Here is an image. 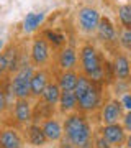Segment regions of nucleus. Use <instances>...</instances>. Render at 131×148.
I'll return each mask as SVG.
<instances>
[{
	"mask_svg": "<svg viewBox=\"0 0 131 148\" xmlns=\"http://www.w3.org/2000/svg\"><path fill=\"white\" fill-rule=\"evenodd\" d=\"M62 123L64 137L72 143L74 148H94L97 133L94 132V125H92L89 115L75 110L66 115Z\"/></svg>",
	"mask_w": 131,
	"mask_h": 148,
	"instance_id": "1",
	"label": "nucleus"
},
{
	"mask_svg": "<svg viewBox=\"0 0 131 148\" xmlns=\"http://www.w3.org/2000/svg\"><path fill=\"white\" fill-rule=\"evenodd\" d=\"M105 54L95 46L92 41H84L79 46V69L80 74H85L87 77L105 86Z\"/></svg>",
	"mask_w": 131,
	"mask_h": 148,
	"instance_id": "2",
	"label": "nucleus"
},
{
	"mask_svg": "<svg viewBox=\"0 0 131 148\" xmlns=\"http://www.w3.org/2000/svg\"><path fill=\"white\" fill-rule=\"evenodd\" d=\"M35 69L36 68L30 61H26L15 74L8 76L15 99H31V77L35 74Z\"/></svg>",
	"mask_w": 131,
	"mask_h": 148,
	"instance_id": "3",
	"label": "nucleus"
},
{
	"mask_svg": "<svg viewBox=\"0 0 131 148\" xmlns=\"http://www.w3.org/2000/svg\"><path fill=\"white\" fill-rule=\"evenodd\" d=\"M77 101H79V106H77L79 112H82L85 115H94V114H97L105 102L103 86L94 82L89 87L87 92H84L80 97H77Z\"/></svg>",
	"mask_w": 131,
	"mask_h": 148,
	"instance_id": "4",
	"label": "nucleus"
},
{
	"mask_svg": "<svg viewBox=\"0 0 131 148\" xmlns=\"http://www.w3.org/2000/svg\"><path fill=\"white\" fill-rule=\"evenodd\" d=\"M100 18H102V13H100L98 8H95V7H92V5L79 7L77 13H75V25H77V30L80 33L87 35V36H92V35H95L97 28H98Z\"/></svg>",
	"mask_w": 131,
	"mask_h": 148,
	"instance_id": "5",
	"label": "nucleus"
},
{
	"mask_svg": "<svg viewBox=\"0 0 131 148\" xmlns=\"http://www.w3.org/2000/svg\"><path fill=\"white\" fill-rule=\"evenodd\" d=\"M30 63L35 68H46L52 58V46L49 45L46 38L39 35L35 36L30 43V51H28Z\"/></svg>",
	"mask_w": 131,
	"mask_h": 148,
	"instance_id": "6",
	"label": "nucleus"
},
{
	"mask_svg": "<svg viewBox=\"0 0 131 148\" xmlns=\"http://www.w3.org/2000/svg\"><path fill=\"white\" fill-rule=\"evenodd\" d=\"M118 35H120V27H116V23L111 20L110 16L102 15L98 28L95 32L97 41L105 45L107 48L118 46Z\"/></svg>",
	"mask_w": 131,
	"mask_h": 148,
	"instance_id": "7",
	"label": "nucleus"
},
{
	"mask_svg": "<svg viewBox=\"0 0 131 148\" xmlns=\"http://www.w3.org/2000/svg\"><path fill=\"white\" fill-rule=\"evenodd\" d=\"M125 110L120 104L118 97H110L103 102V106L100 107L98 110V119H100V125H108V123H118L121 122Z\"/></svg>",
	"mask_w": 131,
	"mask_h": 148,
	"instance_id": "8",
	"label": "nucleus"
},
{
	"mask_svg": "<svg viewBox=\"0 0 131 148\" xmlns=\"http://www.w3.org/2000/svg\"><path fill=\"white\" fill-rule=\"evenodd\" d=\"M33 107L35 104L31 102V99H16L12 104V119L18 127H26L33 122Z\"/></svg>",
	"mask_w": 131,
	"mask_h": 148,
	"instance_id": "9",
	"label": "nucleus"
},
{
	"mask_svg": "<svg viewBox=\"0 0 131 148\" xmlns=\"http://www.w3.org/2000/svg\"><path fill=\"white\" fill-rule=\"evenodd\" d=\"M97 133L102 138H105L108 145H111V147H115V148L125 147V140H126V135H128L125 127L121 125V122H118V123H108V125H100Z\"/></svg>",
	"mask_w": 131,
	"mask_h": 148,
	"instance_id": "10",
	"label": "nucleus"
},
{
	"mask_svg": "<svg viewBox=\"0 0 131 148\" xmlns=\"http://www.w3.org/2000/svg\"><path fill=\"white\" fill-rule=\"evenodd\" d=\"M56 66L59 71L79 68V48L75 45H64L56 53Z\"/></svg>",
	"mask_w": 131,
	"mask_h": 148,
	"instance_id": "11",
	"label": "nucleus"
},
{
	"mask_svg": "<svg viewBox=\"0 0 131 148\" xmlns=\"http://www.w3.org/2000/svg\"><path fill=\"white\" fill-rule=\"evenodd\" d=\"M111 69L115 79L120 81H131V58L125 51H115L111 58Z\"/></svg>",
	"mask_w": 131,
	"mask_h": 148,
	"instance_id": "12",
	"label": "nucleus"
},
{
	"mask_svg": "<svg viewBox=\"0 0 131 148\" xmlns=\"http://www.w3.org/2000/svg\"><path fill=\"white\" fill-rule=\"evenodd\" d=\"M25 135L18 127L0 128V148H25Z\"/></svg>",
	"mask_w": 131,
	"mask_h": 148,
	"instance_id": "13",
	"label": "nucleus"
},
{
	"mask_svg": "<svg viewBox=\"0 0 131 148\" xmlns=\"http://www.w3.org/2000/svg\"><path fill=\"white\" fill-rule=\"evenodd\" d=\"M39 123H41V128L49 143H59V140L64 137V123L59 117L51 115Z\"/></svg>",
	"mask_w": 131,
	"mask_h": 148,
	"instance_id": "14",
	"label": "nucleus"
},
{
	"mask_svg": "<svg viewBox=\"0 0 131 148\" xmlns=\"http://www.w3.org/2000/svg\"><path fill=\"white\" fill-rule=\"evenodd\" d=\"M51 73L48 71L46 68H36L35 69V74L31 77V99L38 101L41 99L44 89L48 87V84L51 82Z\"/></svg>",
	"mask_w": 131,
	"mask_h": 148,
	"instance_id": "15",
	"label": "nucleus"
},
{
	"mask_svg": "<svg viewBox=\"0 0 131 148\" xmlns=\"http://www.w3.org/2000/svg\"><path fill=\"white\" fill-rule=\"evenodd\" d=\"M23 135H25V142L33 148H44L49 143L41 128V123H38V122L28 123L25 127V133Z\"/></svg>",
	"mask_w": 131,
	"mask_h": 148,
	"instance_id": "16",
	"label": "nucleus"
},
{
	"mask_svg": "<svg viewBox=\"0 0 131 148\" xmlns=\"http://www.w3.org/2000/svg\"><path fill=\"white\" fill-rule=\"evenodd\" d=\"M44 21H46L44 12H30V13H26L23 21H21V32L25 35H33L44 25Z\"/></svg>",
	"mask_w": 131,
	"mask_h": 148,
	"instance_id": "17",
	"label": "nucleus"
},
{
	"mask_svg": "<svg viewBox=\"0 0 131 148\" xmlns=\"http://www.w3.org/2000/svg\"><path fill=\"white\" fill-rule=\"evenodd\" d=\"M77 106H79V101L74 90H62L61 92V99H59V104H58V112L61 115L66 117L69 114L75 112Z\"/></svg>",
	"mask_w": 131,
	"mask_h": 148,
	"instance_id": "18",
	"label": "nucleus"
},
{
	"mask_svg": "<svg viewBox=\"0 0 131 148\" xmlns=\"http://www.w3.org/2000/svg\"><path fill=\"white\" fill-rule=\"evenodd\" d=\"M79 71L77 69H69V71H58L54 79L59 84L61 90H74L75 89V84L79 81Z\"/></svg>",
	"mask_w": 131,
	"mask_h": 148,
	"instance_id": "19",
	"label": "nucleus"
},
{
	"mask_svg": "<svg viewBox=\"0 0 131 148\" xmlns=\"http://www.w3.org/2000/svg\"><path fill=\"white\" fill-rule=\"evenodd\" d=\"M116 25L123 30H131V0L116 5Z\"/></svg>",
	"mask_w": 131,
	"mask_h": 148,
	"instance_id": "20",
	"label": "nucleus"
},
{
	"mask_svg": "<svg viewBox=\"0 0 131 148\" xmlns=\"http://www.w3.org/2000/svg\"><path fill=\"white\" fill-rule=\"evenodd\" d=\"M61 87H59V84L56 82V79H51V82L48 84V87L44 89V92H43L41 95V101L46 102L48 106L54 107V109H58V104H59V99H61Z\"/></svg>",
	"mask_w": 131,
	"mask_h": 148,
	"instance_id": "21",
	"label": "nucleus"
},
{
	"mask_svg": "<svg viewBox=\"0 0 131 148\" xmlns=\"http://www.w3.org/2000/svg\"><path fill=\"white\" fill-rule=\"evenodd\" d=\"M43 36L49 41V45L52 46V49H54V48H56V49H59V48H62L64 45H67L66 35L56 32V30H46V32L43 33Z\"/></svg>",
	"mask_w": 131,
	"mask_h": 148,
	"instance_id": "22",
	"label": "nucleus"
},
{
	"mask_svg": "<svg viewBox=\"0 0 131 148\" xmlns=\"http://www.w3.org/2000/svg\"><path fill=\"white\" fill-rule=\"evenodd\" d=\"M111 87V92L115 97H120L123 95L125 92H130L131 90V81H120V79H115L113 82L110 84Z\"/></svg>",
	"mask_w": 131,
	"mask_h": 148,
	"instance_id": "23",
	"label": "nucleus"
},
{
	"mask_svg": "<svg viewBox=\"0 0 131 148\" xmlns=\"http://www.w3.org/2000/svg\"><path fill=\"white\" fill-rule=\"evenodd\" d=\"M118 46H120L125 53H131V30H123V28H120Z\"/></svg>",
	"mask_w": 131,
	"mask_h": 148,
	"instance_id": "24",
	"label": "nucleus"
},
{
	"mask_svg": "<svg viewBox=\"0 0 131 148\" xmlns=\"http://www.w3.org/2000/svg\"><path fill=\"white\" fill-rule=\"evenodd\" d=\"M7 109H10V104H8V99L5 95V89H3V86L0 82V119L5 115Z\"/></svg>",
	"mask_w": 131,
	"mask_h": 148,
	"instance_id": "25",
	"label": "nucleus"
},
{
	"mask_svg": "<svg viewBox=\"0 0 131 148\" xmlns=\"http://www.w3.org/2000/svg\"><path fill=\"white\" fill-rule=\"evenodd\" d=\"M8 77V59H7V54L2 51L0 53V79H5Z\"/></svg>",
	"mask_w": 131,
	"mask_h": 148,
	"instance_id": "26",
	"label": "nucleus"
},
{
	"mask_svg": "<svg viewBox=\"0 0 131 148\" xmlns=\"http://www.w3.org/2000/svg\"><path fill=\"white\" fill-rule=\"evenodd\" d=\"M120 99V104H121V107H123V110H131V90L130 92H125L123 95H120L118 97Z\"/></svg>",
	"mask_w": 131,
	"mask_h": 148,
	"instance_id": "27",
	"label": "nucleus"
},
{
	"mask_svg": "<svg viewBox=\"0 0 131 148\" xmlns=\"http://www.w3.org/2000/svg\"><path fill=\"white\" fill-rule=\"evenodd\" d=\"M121 125L125 127V130L128 133L131 132V110H126L123 114V117H121Z\"/></svg>",
	"mask_w": 131,
	"mask_h": 148,
	"instance_id": "28",
	"label": "nucleus"
},
{
	"mask_svg": "<svg viewBox=\"0 0 131 148\" xmlns=\"http://www.w3.org/2000/svg\"><path fill=\"white\" fill-rule=\"evenodd\" d=\"M58 148H74V145L69 142L66 137H62L61 140H59V143H58Z\"/></svg>",
	"mask_w": 131,
	"mask_h": 148,
	"instance_id": "29",
	"label": "nucleus"
},
{
	"mask_svg": "<svg viewBox=\"0 0 131 148\" xmlns=\"http://www.w3.org/2000/svg\"><path fill=\"white\" fill-rule=\"evenodd\" d=\"M123 148H131V132L126 135V140H125V147Z\"/></svg>",
	"mask_w": 131,
	"mask_h": 148,
	"instance_id": "30",
	"label": "nucleus"
},
{
	"mask_svg": "<svg viewBox=\"0 0 131 148\" xmlns=\"http://www.w3.org/2000/svg\"><path fill=\"white\" fill-rule=\"evenodd\" d=\"M5 46H7V41L3 40V38H0V53H2L3 49H5Z\"/></svg>",
	"mask_w": 131,
	"mask_h": 148,
	"instance_id": "31",
	"label": "nucleus"
},
{
	"mask_svg": "<svg viewBox=\"0 0 131 148\" xmlns=\"http://www.w3.org/2000/svg\"><path fill=\"white\" fill-rule=\"evenodd\" d=\"M105 148H115V147H111V145H108V147H105Z\"/></svg>",
	"mask_w": 131,
	"mask_h": 148,
	"instance_id": "32",
	"label": "nucleus"
},
{
	"mask_svg": "<svg viewBox=\"0 0 131 148\" xmlns=\"http://www.w3.org/2000/svg\"><path fill=\"white\" fill-rule=\"evenodd\" d=\"M115 2H118V0H115ZM125 2H126V0H125Z\"/></svg>",
	"mask_w": 131,
	"mask_h": 148,
	"instance_id": "33",
	"label": "nucleus"
}]
</instances>
